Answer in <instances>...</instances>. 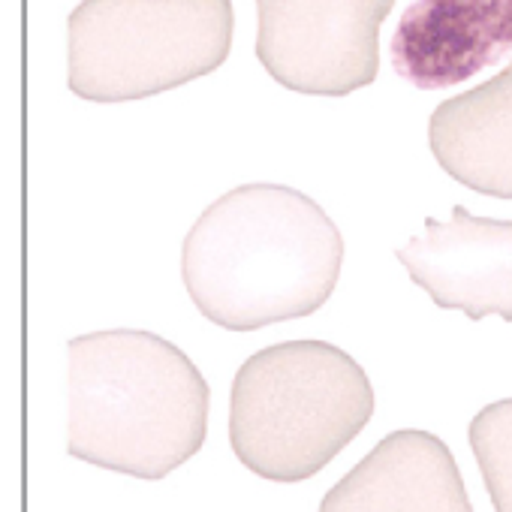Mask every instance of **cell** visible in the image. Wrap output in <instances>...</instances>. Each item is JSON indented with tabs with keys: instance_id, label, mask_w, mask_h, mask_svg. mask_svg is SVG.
I'll return each mask as SVG.
<instances>
[{
	"instance_id": "1",
	"label": "cell",
	"mask_w": 512,
	"mask_h": 512,
	"mask_svg": "<svg viewBox=\"0 0 512 512\" xmlns=\"http://www.w3.org/2000/svg\"><path fill=\"white\" fill-rule=\"evenodd\" d=\"M341 263L344 238L311 196L284 184H244L193 223L181 278L202 317L253 332L320 311Z\"/></svg>"
},
{
	"instance_id": "2",
	"label": "cell",
	"mask_w": 512,
	"mask_h": 512,
	"mask_svg": "<svg viewBox=\"0 0 512 512\" xmlns=\"http://www.w3.org/2000/svg\"><path fill=\"white\" fill-rule=\"evenodd\" d=\"M208 431V383L151 332H94L70 341L67 452L88 464L163 479Z\"/></svg>"
},
{
	"instance_id": "3",
	"label": "cell",
	"mask_w": 512,
	"mask_h": 512,
	"mask_svg": "<svg viewBox=\"0 0 512 512\" xmlns=\"http://www.w3.org/2000/svg\"><path fill=\"white\" fill-rule=\"evenodd\" d=\"M374 413L362 365L323 341H287L253 353L232 380L229 443L272 482L320 473Z\"/></svg>"
},
{
	"instance_id": "4",
	"label": "cell",
	"mask_w": 512,
	"mask_h": 512,
	"mask_svg": "<svg viewBox=\"0 0 512 512\" xmlns=\"http://www.w3.org/2000/svg\"><path fill=\"white\" fill-rule=\"evenodd\" d=\"M229 0H82L67 25L70 91L127 103L214 73L232 49Z\"/></svg>"
},
{
	"instance_id": "5",
	"label": "cell",
	"mask_w": 512,
	"mask_h": 512,
	"mask_svg": "<svg viewBox=\"0 0 512 512\" xmlns=\"http://www.w3.org/2000/svg\"><path fill=\"white\" fill-rule=\"evenodd\" d=\"M395 0H256V58L299 94L344 97L377 79Z\"/></svg>"
},
{
	"instance_id": "6",
	"label": "cell",
	"mask_w": 512,
	"mask_h": 512,
	"mask_svg": "<svg viewBox=\"0 0 512 512\" xmlns=\"http://www.w3.org/2000/svg\"><path fill=\"white\" fill-rule=\"evenodd\" d=\"M395 256L437 308L464 311L473 323H512V220L476 217L455 205L449 220L428 217L425 232Z\"/></svg>"
},
{
	"instance_id": "7",
	"label": "cell",
	"mask_w": 512,
	"mask_h": 512,
	"mask_svg": "<svg viewBox=\"0 0 512 512\" xmlns=\"http://www.w3.org/2000/svg\"><path fill=\"white\" fill-rule=\"evenodd\" d=\"M389 52L395 73L419 91L461 85L512 52V0H416Z\"/></svg>"
},
{
	"instance_id": "8",
	"label": "cell",
	"mask_w": 512,
	"mask_h": 512,
	"mask_svg": "<svg viewBox=\"0 0 512 512\" xmlns=\"http://www.w3.org/2000/svg\"><path fill=\"white\" fill-rule=\"evenodd\" d=\"M320 512H473V506L440 437L395 431L323 497Z\"/></svg>"
},
{
	"instance_id": "9",
	"label": "cell",
	"mask_w": 512,
	"mask_h": 512,
	"mask_svg": "<svg viewBox=\"0 0 512 512\" xmlns=\"http://www.w3.org/2000/svg\"><path fill=\"white\" fill-rule=\"evenodd\" d=\"M428 145L458 184L497 199H512V64L443 100L428 124Z\"/></svg>"
},
{
	"instance_id": "10",
	"label": "cell",
	"mask_w": 512,
	"mask_h": 512,
	"mask_svg": "<svg viewBox=\"0 0 512 512\" xmlns=\"http://www.w3.org/2000/svg\"><path fill=\"white\" fill-rule=\"evenodd\" d=\"M470 449L479 461L494 512H512V398L476 413L470 422Z\"/></svg>"
}]
</instances>
